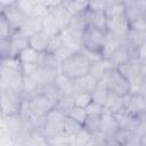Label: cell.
<instances>
[{"label": "cell", "mask_w": 146, "mask_h": 146, "mask_svg": "<svg viewBox=\"0 0 146 146\" xmlns=\"http://www.w3.org/2000/svg\"><path fill=\"white\" fill-rule=\"evenodd\" d=\"M11 48H13V56H17L23 49L30 46V38L25 35L21 30L14 31L10 36Z\"/></svg>", "instance_id": "cell-14"}, {"label": "cell", "mask_w": 146, "mask_h": 146, "mask_svg": "<svg viewBox=\"0 0 146 146\" xmlns=\"http://www.w3.org/2000/svg\"><path fill=\"white\" fill-rule=\"evenodd\" d=\"M74 99H75V105L80 106V107H87L91 102H92V96L91 92H81V94H76L74 95Z\"/></svg>", "instance_id": "cell-42"}, {"label": "cell", "mask_w": 146, "mask_h": 146, "mask_svg": "<svg viewBox=\"0 0 146 146\" xmlns=\"http://www.w3.org/2000/svg\"><path fill=\"white\" fill-rule=\"evenodd\" d=\"M127 39H120V38H116V36H112V35H108L106 34V40H105V43L102 48V55L104 58L106 59H110L111 56L113 55V52L125 41Z\"/></svg>", "instance_id": "cell-17"}, {"label": "cell", "mask_w": 146, "mask_h": 146, "mask_svg": "<svg viewBox=\"0 0 146 146\" xmlns=\"http://www.w3.org/2000/svg\"><path fill=\"white\" fill-rule=\"evenodd\" d=\"M108 89L107 87H104V86H97V88L91 92V96H92V100L102 106H104L105 108V104H106V100H107V96H108Z\"/></svg>", "instance_id": "cell-34"}, {"label": "cell", "mask_w": 146, "mask_h": 146, "mask_svg": "<svg viewBox=\"0 0 146 146\" xmlns=\"http://www.w3.org/2000/svg\"><path fill=\"white\" fill-rule=\"evenodd\" d=\"M115 145H140V136L129 129L119 128L113 136Z\"/></svg>", "instance_id": "cell-11"}, {"label": "cell", "mask_w": 146, "mask_h": 146, "mask_svg": "<svg viewBox=\"0 0 146 146\" xmlns=\"http://www.w3.org/2000/svg\"><path fill=\"white\" fill-rule=\"evenodd\" d=\"M41 54L40 51L35 50L34 48H32L31 46L26 47L25 49H23L18 55V59L21 63H38L40 62V58H41Z\"/></svg>", "instance_id": "cell-28"}, {"label": "cell", "mask_w": 146, "mask_h": 146, "mask_svg": "<svg viewBox=\"0 0 146 146\" xmlns=\"http://www.w3.org/2000/svg\"><path fill=\"white\" fill-rule=\"evenodd\" d=\"M127 40L139 48L144 42H146V34H145V32L130 29V31L128 33V36H127Z\"/></svg>", "instance_id": "cell-36"}, {"label": "cell", "mask_w": 146, "mask_h": 146, "mask_svg": "<svg viewBox=\"0 0 146 146\" xmlns=\"http://www.w3.org/2000/svg\"><path fill=\"white\" fill-rule=\"evenodd\" d=\"M107 88L112 92L125 96L130 92V82L117 67H114L107 74Z\"/></svg>", "instance_id": "cell-5"}, {"label": "cell", "mask_w": 146, "mask_h": 146, "mask_svg": "<svg viewBox=\"0 0 146 146\" xmlns=\"http://www.w3.org/2000/svg\"><path fill=\"white\" fill-rule=\"evenodd\" d=\"M62 5L74 16L87 10L90 6V2L88 0H64Z\"/></svg>", "instance_id": "cell-25"}, {"label": "cell", "mask_w": 146, "mask_h": 146, "mask_svg": "<svg viewBox=\"0 0 146 146\" xmlns=\"http://www.w3.org/2000/svg\"><path fill=\"white\" fill-rule=\"evenodd\" d=\"M22 65V72L24 75H33L34 72L40 66L38 63H21Z\"/></svg>", "instance_id": "cell-49"}, {"label": "cell", "mask_w": 146, "mask_h": 146, "mask_svg": "<svg viewBox=\"0 0 146 146\" xmlns=\"http://www.w3.org/2000/svg\"><path fill=\"white\" fill-rule=\"evenodd\" d=\"M14 33L13 27L3 15H0V39H8Z\"/></svg>", "instance_id": "cell-39"}, {"label": "cell", "mask_w": 146, "mask_h": 146, "mask_svg": "<svg viewBox=\"0 0 146 146\" xmlns=\"http://www.w3.org/2000/svg\"><path fill=\"white\" fill-rule=\"evenodd\" d=\"M22 65L17 56L1 58L0 65V90H11L22 94L23 91Z\"/></svg>", "instance_id": "cell-1"}, {"label": "cell", "mask_w": 146, "mask_h": 146, "mask_svg": "<svg viewBox=\"0 0 146 146\" xmlns=\"http://www.w3.org/2000/svg\"><path fill=\"white\" fill-rule=\"evenodd\" d=\"M49 11H50V8H49L48 6H46V5L42 3V2L35 1L34 6H33V9H32V13H31L30 16L36 17V18H43Z\"/></svg>", "instance_id": "cell-40"}, {"label": "cell", "mask_w": 146, "mask_h": 146, "mask_svg": "<svg viewBox=\"0 0 146 146\" xmlns=\"http://www.w3.org/2000/svg\"><path fill=\"white\" fill-rule=\"evenodd\" d=\"M25 35H27L29 38L34 35L35 33H39L42 31V18H36V17H32L29 16L26 18V21L24 22L23 26L19 29Z\"/></svg>", "instance_id": "cell-19"}, {"label": "cell", "mask_w": 146, "mask_h": 146, "mask_svg": "<svg viewBox=\"0 0 146 146\" xmlns=\"http://www.w3.org/2000/svg\"><path fill=\"white\" fill-rule=\"evenodd\" d=\"M99 130L107 135L108 137H113L115 132L119 130V124L116 122V119L113 113L108 111H104L100 115V122H99Z\"/></svg>", "instance_id": "cell-10"}, {"label": "cell", "mask_w": 146, "mask_h": 146, "mask_svg": "<svg viewBox=\"0 0 146 146\" xmlns=\"http://www.w3.org/2000/svg\"><path fill=\"white\" fill-rule=\"evenodd\" d=\"M82 52L86 55V57L88 58V60L90 62V64L94 63V62H97V60H99V59H102V58H104L100 51H94V50L82 49Z\"/></svg>", "instance_id": "cell-50"}, {"label": "cell", "mask_w": 146, "mask_h": 146, "mask_svg": "<svg viewBox=\"0 0 146 146\" xmlns=\"http://www.w3.org/2000/svg\"><path fill=\"white\" fill-rule=\"evenodd\" d=\"M0 56L1 58L11 57L13 56V48L10 38L8 39H0Z\"/></svg>", "instance_id": "cell-44"}, {"label": "cell", "mask_w": 146, "mask_h": 146, "mask_svg": "<svg viewBox=\"0 0 146 146\" xmlns=\"http://www.w3.org/2000/svg\"><path fill=\"white\" fill-rule=\"evenodd\" d=\"M40 92L43 94L46 97H48L55 105H56V103H57V102L62 98V96H63V94L60 92V90H59L58 87L56 86L55 81L49 82V83L42 86V87L40 88Z\"/></svg>", "instance_id": "cell-29"}, {"label": "cell", "mask_w": 146, "mask_h": 146, "mask_svg": "<svg viewBox=\"0 0 146 146\" xmlns=\"http://www.w3.org/2000/svg\"><path fill=\"white\" fill-rule=\"evenodd\" d=\"M125 10H127V6L123 2H116V3L108 5L105 8L104 13L107 16V18H111V17H117V16L125 15Z\"/></svg>", "instance_id": "cell-32"}, {"label": "cell", "mask_w": 146, "mask_h": 146, "mask_svg": "<svg viewBox=\"0 0 146 146\" xmlns=\"http://www.w3.org/2000/svg\"><path fill=\"white\" fill-rule=\"evenodd\" d=\"M66 114L56 107H54L48 114L46 115V124L43 128V132L47 138L56 136L59 132H63V121L65 119Z\"/></svg>", "instance_id": "cell-6"}, {"label": "cell", "mask_w": 146, "mask_h": 146, "mask_svg": "<svg viewBox=\"0 0 146 146\" xmlns=\"http://www.w3.org/2000/svg\"><path fill=\"white\" fill-rule=\"evenodd\" d=\"M114 116L116 119V122L119 124V128L129 129V130L135 131L136 125H137V121H138V116L132 115L131 113H129L124 108H122L119 112L114 113Z\"/></svg>", "instance_id": "cell-12"}, {"label": "cell", "mask_w": 146, "mask_h": 146, "mask_svg": "<svg viewBox=\"0 0 146 146\" xmlns=\"http://www.w3.org/2000/svg\"><path fill=\"white\" fill-rule=\"evenodd\" d=\"M89 68H90V62L88 60L86 55L81 51L73 54L70 58L63 62L60 64L59 71L71 79H76L88 74Z\"/></svg>", "instance_id": "cell-2"}, {"label": "cell", "mask_w": 146, "mask_h": 146, "mask_svg": "<svg viewBox=\"0 0 146 146\" xmlns=\"http://www.w3.org/2000/svg\"><path fill=\"white\" fill-rule=\"evenodd\" d=\"M110 138L107 135L102 132L100 130H97L95 132H91V141L90 145H108Z\"/></svg>", "instance_id": "cell-41"}, {"label": "cell", "mask_w": 146, "mask_h": 146, "mask_svg": "<svg viewBox=\"0 0 146 146\" xmlns=\"http://www.w3.org/2000/svg\"><path fill=\"white\" fill-rule=\"evenodd\" d=\"M88 1H89V2H90V1H92V0H88Z\"/></svg>", "instance_id": "cell-60"}, {"label": "cell", "mask_w": 146, "mask_h": 146, "mask_svg": "<svg viewBox=\"0 0 146 146\" xmlns=\"http://www.w3.org/2000/svg\"><path fill=\"white\" fill-rule=\"evenodd\" d=\"M122 2L128 7V6H132V5H135V3L137 2V0H122Z\"/></svg>", "instance_id": "cell-57"}, {"label": "cell", "mask_w": 146, "mask_h": 146, "mask_svg": "<svg viewBox=\"0 0 146 146\" xmlns=\"http://www.w3.org/2000/svg\"><path fill=\"white\" fill-rule=\"evenodd\" d=\"M66 115H68L70 117H72L73 120H75L76 122H79L80 124H84L87 117H88V113H87V110L84 107H80V106H76L74 105L67 113Z\"/></svg>", "instance_id": "cell-33"}, {"label": "cell", "mask_w": 146, "mask_h": 146, "mask_svg": "<svg viewBox=\"0 0 146 146\" xmlns=\"http://www.w3.org/2000/svg\"><path fill=\"white\" fill-rule=\"evenodd\" d=\"M35 1H31V0H17L16 2V7L26 16H30L33 9Z\"/></svg>", "instance_id": "cell-46"}, {"label": "cell", "mask_w": 146, "mask_h": 146, "mask_svg": "<svg viewBox=\"0 0 146 146\" xmlns=\"http://www.w3.org/2000/svg\"><path fill=\"white\" fill-rule=\"evenodd\" d=\"M113 67V65L111 64L110 59L106 58H102L97 62H94L90 64V68H89V73L95 76L97 80H99L102 76H104L108 71H111Z\"/></svg>", "instance_id": "cell-15"}, {"label": "cell", "mask_w": 146, "mask_h": 146, "mask_svg": "<svg viewBox=\"0 0 146 146\" xmlns=\"http://www.w3.org/2000/svg\"><path fill=\"white\" fill-rule=\"evenodd\" d=\"M40 92V86L39 83L34 80L32 75H24L23 79V98L24 99H30L36 94Z\"/></svg>", "instance_id": "cell-20"}, {"label": "cell", "mask_w": 146, "mask_h": 146, "mask_svg": "<svg viewBox=\"0 0 146 146\" xmlns=\"http://www.w3.org/2000/svg\"><path fill=\"white\" fill-rule=\"evenodd\" d=\"M129 82H130V92H139L140 94V91L143 89V86L145 83V79L140 74L138 76H135V78L130 79Z\"/></svg>", "instance_id": "cell-45"}, {"label": "cell", "mask_w": 146, "mask_h": 146, "mask_svg": "<svg viewBox=\"0 0 146 146\" xmlns=\"http://www.w3.org/2000/svg\"><path fill=\"white\" fill-rule=\"evenodd\" d=\"M16 2H17V0H0V9L5 10L10 7H14L16 5Z\"/></svg>", "instance_id": "cell-53"}, {"label": "cell", "mask_w": 146, "mask_h": 146, "mask_svg": "<svg viewBox=\"0 0 146 146\" xmlns=\"http://www.w3.org/2000/svg\"><path fill=\"white\" fill-rule=\"evenodd\" d=\"M0 94H1V115L19 114L24 100L23 95L11 90H0Z\"/></svg>", "instance_id": "cell-3"}, {"label": "cell", "mask_w": 146, "mask_h": 146, "mask_svg": "<svg viewBox=\"0 0 146 146\" xmlns=\"http://www.w3.org/2000/svg\"><path fill=\"white\" fill-rule=\"evenodd\" d=\"M100 115L102 114H88V117L83 124V128H86L90 132H95V131L99 130Z\"/></svg>", "instance_id": "cell-38"}, {"label": "cell", "mask_w": 146, "mask_h": 146, "mask_svg": "<svg viewBox=\"0 0 146 146\" xmlns=\"http://www.w3.org/2000/svg\"><path fill=\"white\" fill-rule=\"evenodd\" d=\"M117 68L128 80H130L135 76L140 75V59L139 58L130 59L127 63L120 65Z\"/></svg>", "instance_id": "cell-16"}, {"label": "cell", "mask_w": 146, "mask_h": 146, "mask_svg": "<svg viewBox=\"0 0 146 146\" xmlns=\"http://www.w3.org/2000/svg\"><path fill=\"white\" fill-rule=\"evenodd\" d=\"M133 6L139 10V13L144 17H146V0H137V2Z\"/></svg>", "instance_id": "cell-52"}, {"label": "cell", "mask_w": 146, "mask_h": 146, "mask_svg": "<svg viewBox=\"0 0 146 146\" xmlns=\"http://www.w3.org/2000/svg\"><path fill=\"white\" fill-rule=\"evenodd\" d=\"M100 3L104 5V7L106 8L108 5H112V3H116V2H122V0H98Z\"/></svg>", "instance_id": "cell-56"}, {"label": "cell", "mask_w": 146, "mask_h": 146, "mask_svg": "<svg viewBox=\"0 0 146 146\" xmlns=\"http://www.w3.org/2000/svg\"><path fill=\"white\" fill-rule=\"evenodd\" d=\"M130 29V23L125 15L107 18L106 34L108 35L116 36L120 39H127Z\"/></svg>", "instance_id": "cell-7"}, {"label": "cell", "mask_w": 146, "mask_h": 146, "mask_svg": "<svg viewBox=\"0 0 146 146\" xmlns=\"http://www.w3.org/2000/svg\"><path fill=\"white\" fill-rule=\"evenodd\" d=\"M106 40V32L100 31L91 25H89L83 34H82V44L83 49L94 50V51H102V48Z\"/></svg>", "instance_id": "cell-4"}, {"label": "cell", "mask_w": 146, "mask_h": 146, "mask_svg": "<svg viewBox=\"0 0 146 146\" xmlns=\"http://www.w3.org/2000/svg\"><path fill=\"white\" fill-rule=\"evenodd\" d=\"M122 108H123V96H120L115 92L108 91L107 100L105 104V110L114 114Z\"/></svg>", "instance_id": "cell-27"}, {"label": "cell", "mask_w": 146, "mask_h": 146, "mask_svg": "<svg viewBox=\"0 0 146 146\" xmlns=\"http://www.w3.org/2000/svg\"><path fill=\"white\" fill-rule=\"evenodd\" d=\"M31 1H36V0H31Z\"/></svg>", "instance_id": "cell-59"}, {"label": "cell", "mask_w": 146, "mask_h": 146, "mask_svg": "<svg viewBox=\"0 0 146 146\" xmlns=\"http://www.w3.org/2000/svg\"><path fill=\"white\" fill-rule=\"evenodd\" d=\"M135 132L140 137L146 135V113H144V114L138 116V121H137V125H136Z\"/></svg>", "instance_id": "cell-48"}, {"label": "cell", "mask_w": 146, "mask_h": 146, "mask_svg": "<svg viewBox=\"0 0 146 146\" xmlns=\"http://www.w3.org/2000/svg\"><path fill=\"white\" fill-rule=\"evenodd\" d=\"M50 38L47 33H44L43 31L35 33L34 35L30 36V46L32 48H34L35 50L40 51V52H44L48 49L49 42H50Z\"/></svg>", "instance_id": "cell-21"}, {"label": "cell", "mask_w": 146, "mask_h": 146, "mask_svg": "<svg viewBox=\"0 0 146 146\" xmlns=\"http://www.w3.org/2000/svg\"><path fill=\"white\" fill-rule=\"evenodd\" d=\"M90 141H91V132L88 131L86 128H82L75 135L74 146H89Z\"/></svg>", "instance_id": "cell-37"}, {"label": "cell", "mask_w": 146, "mask_h": 146, "mask_svg": "<svg viewBox=\"0 0 146 146\" xmlns=\"http://www.w3.org/2000/svg\"><path fill=\"white\" fill-rule=\"evenodd\" d=\"M90 8V7H89ZM89 25L106 32L107 27V16L105 15L104 10H92L90 8V21Z\"/></svg>", "instance_id": "cell-23"}, {"label": "cell", "mask_w": 146, "mask_h": 146, "mask_svg": "<svg viewBox=\"0 0 146 146\" xmlns=\"http://www.w3.org/2000/svg\"><path fill=\"white\" fill-rule=\"evenodd\" d=\"M48 145L51 146H74L75 143V136L67 135L65 132H59L56 136L47 138Z\"/></svg>", "instance_id": "cell-26"}, {"label": "cell", "mask_w": 146, "mask_h": 146, "mask_svg": "<svg viewBox=\"0 0 146 146\" xmlns=\"http://www.w3.org/2000/svg\"><path fill=\"white\" fill-rule=\"evenodd\" d=\"M36 1L44 3V5L48 6L49 8H52V7H56V6H58V5H62V2H63L64 0H36Z\"/></svg>", "instance_id": "cell-54"}, {"label": "cell", "mask_w": 146, "mask_h": 146, "mask_svg": "<svg viewBox=\"0 0 146 146\" xmlns=\"http://www.w3.org/2000/svg\"><path fill=\"white\" fill-rule=\"evenodd\" d=\"M82 128H83L82 124H80L79 122H76L75 120H73L72 117H70L68 115L65 116V119H64V121H63V127H62L63 132H65V133H67V135H73V136H75Z\"/></svg>", "instance_id": "cell-31"}, {"label": "cell", "mask_w": 146, "mask_h": 146, "mask_svg": "<svg viewBox=\"0 0 146 146\" xmlns=\"http://www.w3.org/2000/svg\"><path fill=\"white\" fill-rule=\"evenodd\" d=\"M59 71H55V70H50V68H46L42 66H39L38 70L34 72V74L32 75L34 78V80L39 83L40 88L49 82H52L57 75Z\"/></svg>", "instance_id": "cell-18"}, {"label": "cell", "mask_w": 146, "mask_h": 146, "mask_svg": "<svg viewBox=\"0 0 146 146\" xmlns=\"http://www.w3.org/2000/svg\"><path fill=\"white\" fill-rule=\"evenodd\" d=\"M75 105V99H74V95H63L62 98L56 103L55 107L62 112H64L65 114Z\"/></svg>", "instance_id": "cell-35"}, {"label": "cell", "mask_w": 146, "mask_h": 146, "mask_svg": "<svg viewBox=\"0 0 146 146\" xmlns=\"http://www.w3.org/2000/svg\"><path fill=\"white\" fill-rule=\"evenodd\" d=\"M123 108L135 116L146 113V97L139 92H129L123 96Z\"/></svg>", "instance_id": "cell-8"}, {"label": "cell", "mask_w": 146, "mask_h": 146, "mask_svg": "<svg viewBox=\"0 0 146 146\" xmlns=\"http://www.w3.org/2000/svg\"><path fill=\"white\" fill-rule=\"evenodd\" d=\"M39 65L42 66V67H46V68L55 70V71H59V67H60V64L56 59L54 54L52 52H48V51H44V52L41 54V58H40Z\"/></svg>", "instance_id": "cell-30"}, {"label": "cell", "mask_w": 146, "mask_h": 146, "mask_svg": "<svg viewBox=\"0 0 146 146\" xmlns=\"http://www.w3.org/2000/svg\"><path fill=\"white\" fill-rule=\"evenodd\" d=\"M140 145L141 146H146V135L140 137Z\"/></svg>", "instance_id": "cell-58"}, {"label": "cell", "mask_w": 146, "mask_h": 146, "mask_svg": "<svg viewBox=\"0 0 146 146\" xmlns=\"http://www.w3.org/2000/svg\"><path fill=\"white\" fill-rule=\"evenodd\" d=\"M42 31L44 33H47L49 36H54V35L58 34L59 32H62L51 10L42 18Z\"/></svg>", "instance_id": "cell-22"}, {"label": "cell", "mask_w": 146, "mask_h": 146, "mask_svg": "<svg viewBox=\"0 0 146 146\" xmlns=\"http://www.w3.org/2000/svg\"><path fill=\"white\" fill-rule=\"evenodd\" d=\"M1 15H3L6 17V19L8 21V23L10 24V26L13 27L14 31H17L19 30L24 22L26 21V18L29 16H26L25 14H23L17 7L16 5L14 7H10L8 9H5V10H1Z\"/></svg>", "instance_id": "cell-9"}, {"label": "cell", "mask_w": 146, "mask_h": 146, "mask_svg": "<svg viewBox=\"0 0 146 146\" xmlns=\"http://www.w3.org/2000/svg\"><path fill=\"white\" fill-rule=\"evenodd\" d=\"M50 10H51V13L54 14V16L56 18L60 31L67 29L68 25L71 24V21L73 18V15L63 5H58L56 7H52V8H50Z\"/></svg>", "instance_id": "cell-13"}, {"label": "cell", "mask_w": 146, "mask_h": 146, "mask_svg": "<svg viewBox=\"0 0 146 146\" xmlns=\"http://www.w3.org/2000/svg\"><path fill=\"white\" fill-rule=\"evenodd\" d=\"M86 91H88V89H87L84 75L83 76H80V78H76V79H73V95L86 92Z\"/></svg>", "instance_id": "cell-47"}, {"label": "cell", "mask_w": 146, "mask_h": 146, "mask_svg": "<svg viewBox=\"0 0 146 146\" xmlns=\"http://www.w3.org/2000/svg\"><path fill=\"white\" fill-rule=\"evenodd\" d=\"M52 54H54V56L56 57V59L59 62V64H62L63 62H65L67 58H70V57L73 55V52H72L66 46H64V44L60 46L59 48H57Z\"/></svg>", "instance_id": "cell-43"}, {"label": "cell", "mask_w": 146, "mask_h": 146, "mask_svg": "<svg viewBox=\"0 0 146 146\" xmlns=\"http://www.w3.org/2000/svg\"><path fill=\"white\" fill-rule=\"evenodd\" d=\"M54 81L63 95H73V79L59 71Z\"/></svg>", "instance_id": "cell-24"}, {"label": "cell", "mask_w": 146, "mask_h": 146, "mask_svg": "<svg viewBox=\"0 0 146 146\" xmlns=\"http://www.w3.org/2000/svg\"><path fill=\"white\" fill-rule=\"evenodd\" d=\"M140 74L146 79V59H140Z\"/></svg>", "instance_id": "cell-55"}, {"label": "cell", "mask_w": 146, "mask_h": 146, "mask_svg": "<svg viewBox=\"0 0 146 146\" xmlns=\"http://www.w3.org/2000/svg\"><path fill=\"white\" fill-rule=\"evenodd\" d=\"M86 110H87V113H88V114H102V113L105 111L104 106H102V105L95 103L94 100L86 107Z\"/></svg>", "instance_id": "cell-51"}]
</instances>
